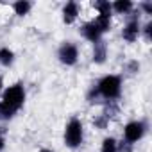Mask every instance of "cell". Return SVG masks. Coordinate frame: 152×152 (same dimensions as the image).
<instances>
[{
	"instance_id": "e0dca14e",
	"label": "cell",
	"mask_w": 152,
	"mask_h": 152,
	"mask_svg": "<svg viewBox=\"0 0 152 152\" xmlns=\"http://www.w3.org/2000/svg\"><path fill=\"white\" fill-rule=\"evenodd\" d=\"M107 124H109V120H107L104 115H97V116L93 118V125H95V129H106Z\"/></svg>"
},
{
	"instance_id": "603a6c76",
	"label": "cell",
	"mask_w": 152,
	"mask_h": 152,
	"mask_svg": "<svg viewBox=\"0 0 152 152\" xmlns=\"http://www.w3.org/2000/svg\"><path fill=\"white\" fill-rule=\"evenodd\" d=\"M39 152H54V150H52V148H41Z\"/></svg>"
},
{
	"instance_id": "cb8c5ba5",
	"label": "cell",
	"mask_w": 152,
	"mask_h": 152,
	"mask_svg": "<svg viewBox=\"0 0 152 152\" xmlns=\"http://www.w3.org/2000/svg\"><path fill=\"white\" fill-rule=\"evenodd\" d=\"M2 86H4V83H2V77H0V91H2Z\"/></svg>"
},
{
	"instance_id": "8fae6325",
	"label": "cell",
	"mask_w": 152,
	"mask_h": 152,
	"mask_svg": "<svg viewBox=\"0 0 152 152\" xmlns=\"http://www.w3.org/2000/svg\"><path fill=\"white\" fill-rule=\"evenodd\" d=\"M15 63V52L7 47H2L0 48V64L2 66H11Z\"/></svg>"
},
{
	"instance_id": "30bf717a",
	"label": "cell",
	"mask_w": 152,
	"mask_h": 152,
	"mask_svg": "<svg viewBox=\"0 0 152 152\" xmlns=\"http://www.w3.org/2000/svg\"><path fill=\"white\" fill-rule=\"evenodd\" d=\"M132 2H129V0H116V2L111 4V9L116 13V15H127L132 11Z\"/></svg>"
},
{
	"instance_id": "277c9868",
	"label": "cell",
	"mask_w": 152,
	"mask_h": 152,
	"mask_svg": "<svg viewBox=\"0 0 152 152\" xmlns=\"http://www.w3.org/2000/svg\"><path fill=\"white\" fill-rule=\"evenodd\" d=\"M145 131H147V125H145L143 122L132 120V122H129V124L124 127V138H125L127 143L132 145V143H136V141H140V140L143 138Z\"/></svg>"
},
{
	"instance_id": "52a82bcc",
	"label": "cell",
	"mask_w": 152,
	"mask_h": 152,
	"mask_svg": "<svg viewBox=\"0 0 152 152\" xmlns=\"http://www.w3.org/2000/svg\"><path fill=\"white\" fill-rule=\"evenodd\" d=\"M81 32H83V36H84L88 41H91V43L102 39V32H100V29L97 27L95 22H88V23H84L83 29H81Z\"/></svg>"
},
{
	"instance_id": "ac0fdd59",
	"label": "cell",
	"mask_w": 152,
	"mask_h": 152,
	"mask_svg": "<svg viewBox=\"0 0 152 152\" xmlns=\"http://www.w3.org/2000/svg\"><path fill=\"white\" fill-rule=\"evenodd\" d=\"M143 34H145V39L150 41V38H152V22H148V23L143 27Z\"/></svg>"
},
{
	"instance_id": "7a4b0ae2",
	"label": "cell",
	"mask_w": 152,
	"mask_h": 152,
	"mask_svg": "<svg viewBox=\"0 0 152 152\" xmlns=\"http://www.w3.org/2000/svg\"><path fill=\"white\" fill-rule=\"evenodd\" d=\"M97 91L102 99L106 100H115L120 97V91H122V79L118 75H106L102 77L97 84Z\"/></svg>"
},
{
	"instance_id": "4fadbf2b",
	"label": "cell",
	"mask_w": 152,
	"mask_h": 152,
	"mask_svg": "<svg viewBox=\"0 0 152 152\" xmlns=\"http://www.w3.org/2000/svg\"><path fill=\"white\" fill-rule=\"evenodd\" d=\"M93 7L99 11L100 16H111L113 9H111V2H107V0H99V2L93 4Z\"/></svg>"
},
{
	"instance_id": "ffe728a7",
	"label": "cell",
	"mask_w": 152,
	"mask_h": 152,
	"mask_svg": "<svg viewBox=\"0 0 152 152\" xmlns=\"http://www.w3.org/2000/svg\"><path fill=\"white\" fill-rule=\"evenodd\" d=\"M131 150H132V145L127 143V141H122L118 145V152H131Z\"/></svg>"
},
{
	"instance_id": "44dd1931",
	"label": "cell",
	"mask_w": 152,
	"mask_h": 152,
	"mask_svg": "<svg viewBox=\"0 0 152 152\" xmlns=\"http://www.w3.org/2000/svg\"><path fill=\"white\" fill-rule=\"evenodd\" d=\"M141 9L145 11V15H152V2H143Z\"/></svg>"
},
{
	"instance_id": "2e32d148",
	"label": "cell",
	"mask_w": 152,
	"mask_h": 152,
	"mask_svg": "<svg viewBox=\"0 0 152 152\" xmlns=\"http://www.w3.org/2000/svg\"><path fill=\"white\" fill-rule=\"evenodd\" d=\"M107 120H111V118H115L116 115H118V106L113 102V100H109V104H106V109H104V113H102Z\"/></svg>"
},
{
	"instance_id": "3957f363",
	"label": "cell",
	"mask_w": 152,
	"mask_h": 152,
	"mask_svg": "<svg viewBox=\"0 0 152 152\" xmlns=\"http://www.w3.org/2000/svg\"><path fill=\"white\" fill-rule=\"evenodd\" d=\"M83 138H84L83 122L79 118H72L64 127V143H66V147L77 148L83 143Z\"/></svg>"
},
{
	"instance_id": "8992f818",
	"label": "cell",
	"mask_w": 152,
	"mask_h": 152,
	"mask_svg": "<svg viewBox=\"0 0 152 152\" xmlns=\"http://www.w3.org/2000/svg\"><path fill=\"white\" fill-rule=\"evenodd\" d=\"M140 34H141V29H140L138 20H131V22H127V25L122 29V38H124L125 41H129V43L136 41Z\"/></svg>"
},
{
	"instance_id": "6da1fadb",
	"label": "cell",
	"mask_w": 152,
	"mask_h": 152,
	"mask_svg": "<svg viewBox=\"0 0 152 152\" xmlns=\"http://www.w3.org/2000/svg\"><path fill=\"white\" fill-rule=\"evenodd\" d=\"M25 102V90L22 84H13L9 86L0 102V120H9L16 115V111L23 106Z\"/></svg>"
},
{
	"instance_id": "7402d4cb",
	"label": "cell",
	"mask_w": 152,
	"mask_h": 152,
	"mask_svg": "<svg viewBox=\"0 0 152 152\" xmlns=\"http://www.w3.org/2000/svg\"><path fill=\"white\" fill-rule=\"evenodd\" d=\"M4 145H6V141H4V138H2V134H0V152L4 150Z\"/></svg>"
},
{
	"instance_id": "9c48e42d",
	"label": "cell",
	"mask_w": 152,
	"mask_h": 152,
	"mask_svg": "<svg viewBox=\"0 0 152 152\" xmlns=\"http://www.w3.org/2000/svg\"><path fill=\"white\" fill-rule=\"evenodd\" d=\"M107 57V45L104 39H99L93 43V63L97 64H102Z\"/></svg>"
},
{
	"instance_id": "5bb4252c",
	"label": "cell",
	"mask_w": 152,
	"mask_h": 152,
	"mask_svg": "<svg viewBox=\"0 0 152 152\" xmlns=\"http://www.w3.org/2000/svg\"><path fill=\"white\" fill-rule=\"evenodd\" d=\"M100 152H118V141L115 138H104L102 140V147H100Z\"/></svg>"
},
{
	"instance_id": "5b68a950",
	"label": "cell",
	"mask_w": 152,
	"mask_h": 152,
	"mask_svg": "<svg viewBox=\"0 0 152 152\" xmlns=\"http://www.w3.org/2000/svg\"><path fill=\"white\" fill-rule=\"evenodd\" d=\"M57 57H59V61H61L63 64L73 66L75 63H77V59H79V50H77V47H75L73 43L66 41V43H63V45L59 47Z\"/></svg>"
},
{
	"instance_id": "7c38bea8",
	"label": "cell",
	"mask_w": 152,
	"mask_h": 152,
	"mask_svg": "<svg viewBox=\"0 0 152 152\" xmlns=\"http://www.w3.org/2000/svg\"><path fill=\"white\" fill-rule=\"evenodd\" d=\"M13 9H15V13H16L18 16H25V15H29V11L32 9V4L27 2V0H20V2H15V4H13Z\"/></svg>"
},
{
	"instance_id": "ba28073f",
	"label": "cell",
	"mask_w": 152,
	"mask_h": 152,
	"mask_svg": "<svg viewBox=\"0 0 152 152\" xmlns=\"http://www.w3.org/2000/svg\"><path fill=\"white\" fill-rule=\"evenodd\" d=\"M77 16H79V4L77 2H68V4H64V7H63V22L66 25L73 23L75 20H77Z\"/></svg>"
},
{
	"instance_id": "9a60e30c",
	"label": "cell",
	"mask_w": 152,
	"mask_h": 152,
	"mask_svg": "<svg viewBox=\"0 0 152 152\" xmlns=\"http://www.w3.org/2000/svg\"><path fill=\"white\" fill-rule=\"evenodd\" d=\"M95 23H97V27L100 29V32L104 34V32H107L109 29H111V16H97L95 20H93Z\"/></svg>"
},
{
	"instance_id": "d6986e66",
	"label": "cell",
	"mask_w": 152,
	"mask_h": 152,
	"mask_svg": "<svg viewBox=\"0 0 152 152\" xmlns=\"http://www.w3.org/2000/svg\"><path fill=\"white\" fill-rule=\"evenodd\" d=\"M127 70H129V73H136V72L140 70V63H138V61H131V63L127 64Z\"/></svg>"
}]
</instances>
